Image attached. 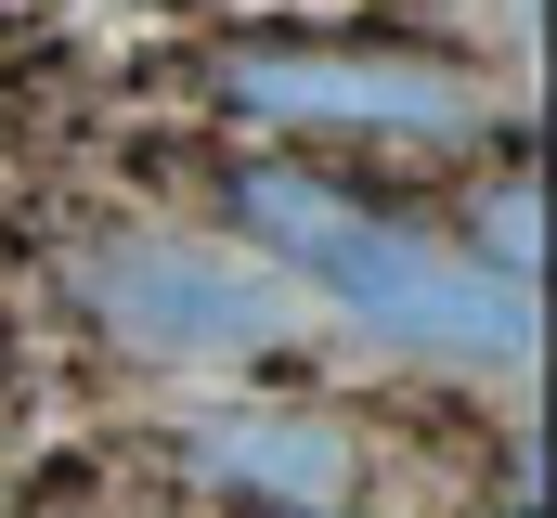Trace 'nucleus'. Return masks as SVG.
<instances>
[{
	"label": "nucleus",
	"mask_w": 557,
	"mask_h": 518,
	"mask_svg": "<svg viewBox=\"0 0 557 518\" xmlns=\"http://www.w3.org/2000/svg\"><path fill=\"white\" fill-rule=\"evenodd\" d=\"M65 298L78 324H104L117 350L156 363H247L285 337V285L234 247H195V234H156V221H104L65 247Z\"/></svg>",
	"instance_id": "2"
},
{
	"label": "nucleus",
	"mask_w": 557,
	"mask_h": 518,
	"mask_svg": "<svg viewBox=\"0 0 557 518\" xmlns=\"http://www.w3.org/2000/svg\"><path fill=\"white\" fill-rule=\"evenodd\" d=\"M467 221H480V234H467V259H480V272L532 285V259H545V208H532V182H493V195H480Z\"/></svg>",
	"instance_id": "5"
},
{
	"label": "nucleus",
	"mask_w": 557,
	"mask_h": 518,
	"mask_svg": "<svg viewBox=\"0 0 557 518\" xmlns=\"http://www.w3.org/2000/svg\"><path fill=\"white\" fill-rule=\"evenodd\" d=\"M208 104L260 130H363V143H441L480 130V65L403 52V39H221Z\"/></svg>",
	"instance_id": "3"
},
{
	"label": "nucleus",
	"mask_w": 557,
	"mask_h": 518,
	"mask_svg": "<svg viewBox=\"0 0 557 518\" xmlns=\"http://www.w3.org/2000/svg\"><path fill=\"white\" fill-rule=\"evenodd\" d=\"M273 518H337V506H273Z\"/></svg>",
	"instance_id": "6"
},
{
	"label": "nucleus",
	"mask_w": 557,
	"mask_h": 518,
	"mask_svg": "<svg viewBox=\"0 0 557 518\" xmlns=\"http://www.w3.org/2000/svg\"><path fill=\"white\" fill-rule=\"evenodd\" d=\"M234 221L260 234V259H285L298 285H324L350 324L403 337V350H441V363H532V285L480 272L454 234H428L403 208H363L337 195L324 169H234Z\"/></svg>",
	"instance_id": "1"
},
{
	"label": "nucleus",
	"mask_w": 557,
	"mask_h": 518,
	"mask_svg": "<svg viewBox=\"0 0 557 518\" xmlns=\"http://www.w3.org/2000/svg\"><path fill=\"white\" fill-rule=\"evenodd\" d=\"M208 467L247 480L260 506H337L350 493V441L311 428V415H234V428H208Z\"/></svg>",
	"instance_id": "4"
}]
</instances>
